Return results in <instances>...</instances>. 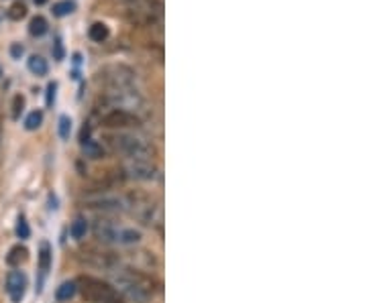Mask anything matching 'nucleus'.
<instances>
[{"label":"nucleus","instance_id":"nucleus-1","mask_svg":"<svg viewBox=\"0 0 367 303\" xmlns=\"http://www.w3.org/2000/svg\"><path fill=\"white\" fill-rule=\"evenodd\" d=\"M121 297L131 300L137 303H147L149 300L155 297L157 293V283L153 281V277H149L147 273L135 271V269H122L115 275V285H113Z\"/></svg>","mask_w":367,"mask_h":303},{"label":"nucleus","instance_id":"nucleus-2","mask_svg":"<svg viewBox=\"0 0 367 303\" xmlns=\"http://www.w3.org/2000/svg\"><path fill=\"white\" fill-rule=\"evenodd\" d=\"M78 293L88 303H124L121 293L106 281L96 279L92 275H80L75 279Z\"/></svg>","mask_w":367,"mask_h":303},{"label":"nucleus","instance_id":"nucleus-3","mask_svg":"<svg viewBox=\"0 0 367 303\" xmlns=\"http://www.w3.org/2000/svg\"><path fill=\"white\" fill-rule=\"evenodd\" d=\"M94 234L100 242L106 244H121V246H129V244H137L141 240V234L135 228L129 226H121L113 220H96L94 222Z\"/></svg>","mask_w":367,"mask_h":303},{"label":"nucleus","instance_id":"nucleus-4","mask_svg":"<svg viewBox=\"0 0 367 303\" xmlns=\"http://www.w3.org/2000/svg\"><path fill=\"white\" fill-rule=\"evenodd\" d=\"M106 140H108V145L117 153L129 157L131 161H135V159H147V161H151L153 155H155V149L145 139L135 137V135H124V133H121V135H110Z\"/></svg>","mask_w":367,"mask_h":303},{"label":"nucleus","instance_id":"nucleus-5","mask_svg":"<svg viewBox=\"0 0 367 303\" xmlns=\"http://www.w3.org/2000/svg\"><path fill=\"white\" fill-rule=\"evenodd\" d=\"M98 80L113 90H131V86L135 84V73L124 66H110L98 73Z\"/></svg>","mask_w":367,"mask_h":303},{"label":"nucleus","instance_id":"nucleus-6","mask_svg":"<svg viewBox=\"0 0 367 303\" xmlns=\"http://www.w3.org/2000/svg\"><path fill=\"white\" fill-rule=\"evenodd\" d=\"M100 122L108 128H131V126H139L141 120L135 117L133 112H129L127 108H108L102 117Z\"/></svg>","mask_w":367,"mask_h":303},{"label":"nucleus","instance_id":"nucleus-7","mask_svg":"<svg viewBox=\"0 0 367 303\" xmlns=\"http://www.w3.org/2000/svg\"><path fill=\"white\" fill-rule=\"evenodd\" d=\"M127 177L137 179V182H153L157 177V167L147 161V159H135L127 165Z\"/></svg>","mask_w":367,"mask_h":303},{"label":"nucleus","instance_id":"nucleus-8","mask_svg":"<svg viewBox=\"0 0 367 303\" xmlns=\"http://www.w3.org/2000/svg\"><path fill=\"white\" fill-rule=\"evenodd\" d=\"M27 285H29V281H27V275H24L23 271H17L15 269V271H10L6 275V293H8L10 302H23L24 293H27Z\"/></svg>","mask_w":367,"mask_h":303},{"label":"nucleus","instance_id":"nucleus-9","mask_svg":"<svg viewBox=\"0 0 367 303\" xmlns=\"http://www.w3.org/2000/svg\"><path fill=\"white\" fill-rule=\"evenodd\" d=\"M133 212L137 214V218H141L145 224H153L155 222V216H159V208L145 198V195H139V198H133Z\"/></svg>","mask_w":367,"mask_h":303},{"label":"nucleus","instance_id":"nucleus-10","mask_svg":"<svg viewBox=\"0 0 367 303\" xmlns=\"http://www.w3.org/2000/svg\"><path fill=\"white\" fill-rule=\"evenodd\" d=\"M90 208L94 210H102V212H121L124 206H122V200L115 198V195H96L92 200H88Z\"/></svg>","mask_w":367,"mask_h":303},{"label":"nucleus","instance_id":"nucleus-11","mask_svg":"<svg viewBox=\"0 0 367 303\" xmlns=\"http://www.w3.org/2000/svg\"><path fill=\"white\" fill-rule=\"evenodd\" d=\"M75 293H78L75 281H64V283L57 287V291H55V300H57V302H70Z\"/></svg>","mask_w":367,"mask_h":303},{"label":"nucleus","instance_id":"nucleus-12","mask_svg":"<svg viewBox=\"0 0 367 303\" xmlns=\"http://www.w3.org/2000/svg\"><path fill=\"white\" fill-rule=\"evenodd\" d=\"M82 151H84V155L90 157V159H102V157H104V149H102V145H100L98 140L86 139L82 142Z\"/></svg>","mask_w":367,"mask_h":303},{"label":"nucleus","instance_id":"nucleus-13","mask_svg":"<svg viewBox=\"0 0 367 303\" xmlns=\"http://www.w3.org/2000/svg\"><path fill=\"white\" fill-rule=\"evenodd\" d=\"M27 66H29V71H31V73H35V75H48L49 66H48V61H45L41 55H31Z\"/></svg>","mask_w":367,"mask_h":303},{"label":"nucleus","instance_id":"nucleus-14","mask_svg":"<svg viewBox=\"0 0 367 303\" xmlns=\"http://www.w3.org/2000/svg\"><path fill=\"white\" fill-rule=\"evenodd\" d=\"M27 255H29V251L21 246V244H17V246H13L10 249V253H8V257H6V263L10 265V267H19L21 263L27 260Z\"/></svg>","mask_w":367,"mask_h":303},{"label":"nucleus","instance_id":"nucleus-15","mask_svg":"<svg viewBox=\"0 0 367 303\" xmlns=\"http://www.w3.org/2000/svg\"><path fill=\"white\" fill-rule=\"evenodd\" d=\"M88 35H90V39H92V41H96V43H104V41L108 39L110 31H108V27H106L104 23H94L92 27H90Z\"/></svg>","mask_w":367,"mask_h":303},{"label":"nucleus","instance_id":"nucleus-16","mask_svg":"<svg viewBox=\"0 0 367 303\" xmlns=\"http://www.w3.org/2000/svg\"><path fill=\"white\" fill-rule=\"evenodd\" d=\"M51 267V246L49 242H41L39 246V269H41V275H45Z\"/></svg>","mask_w":367,"mask_h":303},{"label":"nucleus","instance_id":"nucleus-17","mask_svg":"<svg viewBox=\"0 0 367 303\" xmlns=\"http://www.w3.org/2000/svg\"><path fill=\"white\" fill-rule=\"evenodd\" d=\"M86 232H88V222H86V218L78 216V218L72 222L70 234H72L73 240H82V238L86 236Z\"/></svg>","mask_w":367,"mask_h":303},{"label":"nucleus","instance_id":"nucleus-18","mask_svg":"<svg viewBox=\"0 0 367 303\" xmlns=\"http://www.w3.org/2000/svg\"><path fill=\"white\" fill-rule=\"evenodd\" d=\"M29 33H31L33 37H43V35L48 33V21H45L43 17L31 19V23H29Z\"/></svg>","mask_w":367,"mask_h":303},{"label":"nucleus","instance_id":"nucleus-19","mask_svg":"<svg viewBox=\"0 0 367 303\" xmlns=\"http://www.w3.org/2000/svg\"><path fill=\"white\" fill-rule=\"evenodd\" d=\"M75 4L70 2V0H62V2H55L53 4V15L55 17H66V15H72Z\"/></svg>","mask_w":367,"mask_h":303},{"label":"nucleus","instance_id":"nucleus-20","mask_svg":"<svg viewBox=\"0 0 367 303\" xmlns=\"http://www.w3.org/2000/svg\"><path fill=\"white\" fill-rule=\"evenodd\" d=\"M41 122H43V114L39 110H35V112H31L27 117V120H24V128L27 131H37L41 126Z\"/></svg>","mask_w":367,"mask_h":303},{"label":"nucleus","instance_id":"nucleus-21","mask_svg":"<svg viewBox=\"0 0 367 303\" xmlns=\"http://www.w3.org/2000/svg\"><path fill=\"white\" fill-rule=\"evenodd\" d=\"M24 15H27V8H24V4H21V2H15L10 6V10H8V19L10 21H21Z\"/></svg>","mask_w":367,"mask_h":303},{"label":"nucleus","instance_id":"nucleus-22","mask_svg":"<svg viewBox=\"0 0 367 303\" xmlns=\"http://www.w3.org/2000/svg\"><path fill=\"white\" fill-rule=\"evenodd\" d=\"M70 133H72V120L70 117L59 118V137L64 140L70 139Z\"/></svg>","mask_w":367,"mask_h":303},{"label":"nucleus","instance_id":"nucleus-23","mask_svg":"<svg viewBox=\"0 0 367 303\" xmlns=\"http://www.w3.org/2000/svg\"><path fill=\"white\" fill-rule=\"evenodd\" d=\"M23 110H24V98L21 94H17V96L13 98V118L19 120L21 114H23Z\"/></svg>","mask_w":367,"mask_h":303},{"label":"nucleus","instance_id":"nucleus-24","mask_svg":"<svg viewBox=\"0 0 367 303\" xmlns=\"http://www.w3.org/2000/svg\"><path fill=\"white\" fill-rule=\"evenodd\" d=\"M17 236H19V238H23V240H27V238L31 236L29 222H27L24 218H19V220H17Z\"/></svg>","mask_w":367,"mask_h":303},{"label":"nucleus","instance_id":"nucleus-25","mask_svg":"<svg viewBox=\"0 0 367 303\" xmlns=\"http://www.w3.org/2000/svg\"><path fill=\"white\" fill-rule=\"evenodd\" d=\"M55 90H57V84L51 82L48 86V94H45V104H48V108H51L53 102H55Z\"/></svg>","mask_w":367,"mask_h":303},{"label":"nucleus","instance_id":"nucleus-26","mask_svg":"<svg viewBox=\"0 0 367 303\" xmlns=\"http://www.w3.org/2000/svg\"><path fill=\"white\" fill-rule=\"evenodd\" d=\"M55 59H57V61L64 59V47H62V39H59V37L55 39Z\"/></svg>","mask_w":367,"mask_h":303},{"label":"nucleus","instance_id":"nucleus-27","mask_svg":"<svg viewBox=\"0 0 367 303\" xmlns=\"http://www.w3.org/2000/svg\"><path fill=\"white\" fill-rule=\"evenodd\" d=\"M10 53H13V57H15V59H19V57L23 55V45L15 43V45L10 47Z\"/></svg>","mask_w":367,"mask_h":303},{"label":"nucleus","instance_id":"nucleus-28","mask_svg":"<svg viewBox=\"0 0 367 303\" xmlns=\"http://www.w3.org/2000/svg\"><path fill=\"white\" fill-rule=\"evenodd\" d=\"M45 2H48V0H35V4H37V6H41V4H45Z\"/></svg>","mask_w":367,"mask_h":303},{"label":"nucleus","instance_id":"nucleus-29","mask_svg":"<svg viewBox=\"0 0 367 303\" xmlns=\"http://www.w3.org/2000/svg\"><path fill=\"white\" fill-rule=\"evenodd\" d=\"M0 75H2V71H0Z\"/></svg>","mask_w":367,"mask_h":303}]
</instances>
